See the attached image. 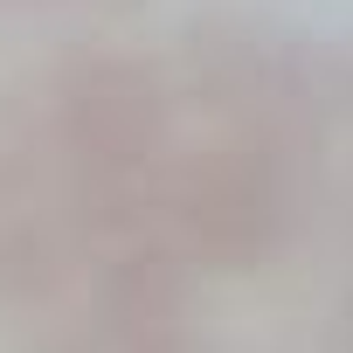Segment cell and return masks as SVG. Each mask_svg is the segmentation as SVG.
Returning a JSON list of instances; mask_svg holds the SVG:
<instances>
[{
  "label": "cell",
  "instance_id": "1",
  "mask_svg": "<svg viewBox=\"0 0 353 353\" xmlns=\"http://www.w3.org/2000/svg\"><path fill=\"white\" fill-rule=\"evenodd\" d=\"M63 145L97 194H132L166 145V90L139 56H97L63 83Z\"/></svg>",
  "mask_w": 353,
  "mask_h": 353
},
{
  "label": "cell",
  "instance_id": "2",
  "mask_svg": "<svg viewBox=\"0 0 353 353\" xmlns=\"http://www.w3.org/2000/svg\"><path fill=\"white\" fill-rule=\"evenodd\" d=\"M166 215L208 270H250L277 236V181L256 145H194L166 173Z\"/></svg>",
  "mask_w": 353,
  "mask_h": 353
}]
</instances>
